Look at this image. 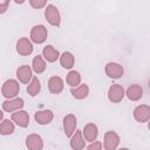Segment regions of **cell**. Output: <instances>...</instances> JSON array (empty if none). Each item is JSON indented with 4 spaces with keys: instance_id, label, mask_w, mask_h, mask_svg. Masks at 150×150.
Instances as JSON below:
<instances>
[{
    "instance_id": "d4e9b609",
    "label": "cell",
    "mask_w": 150,
    "mask_h": 150,
    "mask_svg": "<svg viewBox=\"0 0 150 150\" xmlns=\"http://www.w3.org/2000/svg\"><path fill=\"white\" fill-rule=\"evenodd\" d=\"M14 123L9 120H4L0 122V135L2 136H8V135H12L14 132Z\"/></svg>"
},
{
    "instance_id": "603a6c76",
    "label": "cell",
    "mask_w": 150,
    "mask_h": 150,
    "mask_svg": "<svg viewBox=\"0 0 150 150\" xmlns=\"http://www.w3.org/2000/svg\"><path fill=\"white\" fill-rule=\"evenodd\" d=\"M66 82L67 84H69L71 88H75V87H79L80 83H81V75L79 71L76 70H70L66 77Z\"/></svg>"
},
{
    "instance_id": "8992f818",
    "label": "cell",
    "mask_w": 150,
    "mask_h": 150,
    "mask_svg": "<svg viewBox=\"0 0 150 150\" xmlns=\"http://www.w3.org/2000/svg\"><path fill=\"white\" fill-rule=\"evenodd\" d=\"M33 43L28 38H20L16 42V52L21 56H28L33 53Z\"/></svg>"
},
{
    "instance_id": "7a4b0ae2",
    "label": "cell",
    "mask_w": 150,
    "mask_h": 150,
    "mask_svg": "<svg viewBox=\"0 0 150 150\" xmlns=\"http://www.w3.org/2000/svg\"><path fill=\"white\" fill-rule=\"evenodd\" d=\"M48 30L43 25H36L30 29V41L34 43H43L47 40Z\"/></svg>"
},
{
    "instance_id": "4316f807",
    "label": "cell",
    "mask_w": 150,
    "mask_h": 150,
    "mask_svg": "<svg viewBox=\"0 0 150 150\" xmlns=\"http://www.w3.org/2000/svg\"><path fill=\"white\" fill-rule=\"evenodd\" d=\"M87 150H102V143L100 141H94L87 146Z\"/></svg>"
},
{
    "instance_id": "7402d4cb",
    "label": "cell",
    "mask_w": 150,
    "mask_h": 150,
    "mask_svg": "<svg viewBox=\"0 0 150 150\" xmlns=\"http://www.w3.org/2000/svg\"><path fill=\"white\" fill-rule=\"evenodd\" d=\"M46 61L41 55H36L32 61V70L36 74H41L46 70Z\"/></svg>"
},
{
    "instance_id": "83f0119b",
    "label": "cell",
    "mask_w": 150,
    "mask_h": 150,
    "mask_svg": "<svg viewBox=\"0 0 150 150\" xmlns=\"http://www.w3.org/2000/svg\"><path fill=\"white\" fill-rule=\"evenodd\" d=\"M9 6V1H0V14H4L7 12Z\"/></svg>"
},
{
    "instance_id": "5bb4252c",
    "label": "cell",
    "mask_w": 150,
    "mask_h": 150,
    "mask_svg": "<svg viewBox=\"0 0 150 150\" xmlns=\"http://www.w3.org/2000/svg\"><path fill=\"white\" fill-rule=\"evenodd\" d=\"M97 135H98V129H97V125L94 124V123H87L82 130V136L84 138V141L87 142H94L96 138H97Z\"/></svg>"
},
{
    "instance_id": "52a82bcc",
    "label": "cell",
    "mask_w": 150,
    "mask_h": 150,
    "mask_svg": "<svg viewBox=\"0 0 150 150\" xmlns=\"http://www.w3.org/2000/svg\"><path fill=\"white\" fill-rule=\"evenodd\" d=\"M23 105H25V102L21 97H14V98L6 100L2 102V109L6 112H14V111L21 110Z\"/></svg>"
},
{
    "instance_id": "cb8c5ba5",
    "label": "cell",
    "mask_w": 150,
    "mask_h": 150,
    "mask_svg": "<svg viewBox=\"0 0 150 150\" xmlns=\"http://www.w3.org/2000/svg\"><path fill=\"white\" fill-rule=\"evenodd\" d=\"M40 90H41V83H40V80L35 76L30 80V82L27 87V93H28L29 96L34 97L40 93Z\"/></svg>"
},
{
    "instance_id": "44dd1931",
    "label": "cell",
    "mask_w": 150,
    "mask_h": 150,
    "mask_svg": "<svg viewBox=\"0 0 150 150\" xmlns=\"http://www.w3.org/2000/svg\"><path fill=\"white\" fill-rule=\"evenodd\" d=\"M75 63V57L70 52H63L60 55V64L64 69H71Z\"/></svg>"
},
{
    "instance_id": "277c9868",
    "label": "cell",
    "mask_w": 150,
    "mask_h": 150,
    "mask_svg": "<svg viewBox=\"0 0 150 150\" xmlns=\"http://www.w3.org/2000/svg\"><path fill=\"white\" fill-rule=\"evenodd\" d=\"M120 136L116 131L109 130L104 134L103 138V146L104 150H117V146L120 144Z\"/></svg>"
},
{
    "instance_id": "f546056e",
    "label": "cell",
    "mask_w": 150,
    "mask_h": 150,
    "mask_svg": "<svg viewBox=\"0 0 150 150\" xmlns=\"http://www.w3.org/2000/svg\"><path fill=\"white\" fill-rule=\"evenodd\" d=\"M118 150H130V149H128V148H120Z\"/></svg>"
},
{
    "instance_id": "2e32d148",
    "label": "cell",
    "mask_w": 150,
    "mask_h": 150,
    "mask_svg": "<svg viewBox=\"0 0 150 150\" xmlns=\"http://www.w3.org/2000/svg\"><path fill=\"white\" fill-rule=\"evenodd\" d=\"M70 146L73 150H83L86 146V141L82 136V130H75L70 137Z\"/></svg>"
},
{
    "instance_id": "6da1fadb",
    "label": "cell",
    "mask_w": 150,
    "mask_h": 150,
    "mask_svg": "<svg viewBox=\"0 0 150 150\" xmlns=\"http://www.w3.org/2000/svg\"><path fill=\"white\" fill-rule=\"evenodd\" d=\"M19 91H20V84L16 80H13V79L6 80L1 87V95L7 100L16 97Z\"/></svg>"
},
{
    "instance_id": "ba28073f",
    "label": "cell",
    "mask_w": 150,
    "mask_h": 150,
    "mask_svg": "<svg viewBox=\"0 0 150 150\" xmlns=\"http://www.w3.org/2000/svg\"><path fill=\"white\" fill-rule=\"evenodd\" d=\"M134 117L139 123H145L150 120V107L148 104L137 105L134 109Z\"/></svg>"
},
{
    "instance_id": "8fae6325",
    "label": "cell",
    "mask_w": 150,
    "mask_h": 150,
    "mask_svg": "<svg viewBox=\"0 0 150 150\" xmlns=\"http://www.w3.org/2000/svg\"><path fill=\"white\" fill-rule=\"evenodd\" d=\"M12 122H14L16 125L21 128H27L29 124V115L25 110H18L12 112Z\"/></svg>"
},
{
    "instance_id": "3957f363",
    "label": "cell",
    "mask_w": 150,
    "mask_h": 150,
    "mask_svg": "<svg viewBox=\"0 0 150 150\" xmlns=\"http://www.w3.org/2000/svg\"><path fill=\"white\" fill-rule=\"evenodd\" d=\"M45 18H46V20H47L52 26L59 27V26L61 25V16H60L59 9H57V7H55V6L52 5V4L47 5V7H46V9H45Z\"/></svg>"
},
{
    "instance_id": "30bf717a",
    "label": "cell",
    "mask_w": 150,
    "mask_h": 150,
    "mask_svg": "<svg viewBox=\"0 0 150 150\" xmlns=\"http://www.w3.org/2000/svg\"><path fill=\"white\" fill-rule=\"evenodd\" d=\"M104 70H105V74L110 79H114V80H117V79L122 77L123 73H124L123 67L120 63H116V62H108L105 64Z\"/></svg>"
},
{
    "instance_id": "7c38bea8",
    "label": "cell",
    "mask_w": 150,
    "mask_h": 150,
    "mask_svg": "<svg viewBox=\"0 0 150 150\" xmlns=\"http://www.w3.org/2000/svg\"><path fill=\"white\" fill-rule=\"evenodd\" d=\"M26 146L28 150H42L43 141L38 134H30L26 137Z\"/></svg>"
},
{
    "instance_id": "9a60e30c",
    "label": "cell",
    "mask_w": 150,
    "mask_h": 150,
    "mask_svg": "<svg viewBox=\"0 0 150 150\" xmlns=\"http://www.w3.org/2000/svg\"><path fill=\"white\" fill-rule=\"evenodd\" d=\"M34 118L36 121V123L41 124V125H45V124H48L53 121L54 118V114L52 110L49 109H46V110H39L35 112L34 115Z\"/></svg>"
},
{
    "instance_id": "9c48e42d",
    "label": "cell",
    "mask_w": 150,
    "mask_h": 150,
    "mask_svg": "<svg viewBox=\"0 0 150 150\" xmlns=\"http://www.w3.org/2000/svg\"><path fill=\"white\" fill-rule=\"evenodd\" d=\"M76 125H77V120L76 116L73 114H68L64 116L63 118V130H64V135L67 137H71L73 134L76 130Z\"/></svg>"
},
{
    "instance_id": "ffe728a7",
    "label": "cell",
    "mask_w": 150,
    "mask_h": 150,
    "mask_svg": "<svg viewBox=\"0 0 150 150\" xmlns=\"http://www.w3.org/2000/svg\"><path fill=\"white\" fill-rule=\"evenodd\" d=\"M70 94L76 100H83V98H86L89 95V87L86 83L80 84L79 87L71 88L70 89Z\"/></svg>"
},
{
    "instance_id": "5b68a950",
    "label": "cell",
    "mask_w": 150,
    "mask_h": 150,
    "mask_svg": "<svg viewBox=\"0 0 150 150\" xmlns=\"http://www.w3.org/2000/svg\"><path fill=\"white\" fill-rule=\"evenodd\" d=\"M125 96V91H124V88L118 84V83H115L112 86L109 87V90H108V98L110 102L112 103H120Z\"/></svg>"
},
{
    "instance_id": "f1b7e54d",
    "label": "cell",
    "mask_w": 150,
    "mask_h": 150,
    "mask_svg": "<svg viewBox=\"0 0 150 150\" xmlns=\"http://www.w3.org/2000/svg\"><path fill=\"white\" fill-rule=\"evenodd\" d=\"M2 118H4V112H2V110H0V122L2 121Z\"/></svg>"
},
{
    "instance_id": "484cf974",
    "label": "cell",
    "mask_w": 150,
    "mask_h": 150,
    "mask_svg": "<svg viewBox=\"0 0 150 150\" xmlns=\"http://www.w3.org/2000/svg\"><path fill=\"white\" fill-rule=\"evenodd\" d=\"M29 5L33 7V8H42L47 5V1L46 0H29Z\"/></svg>"
},
{
    "instance_id": "e0dca14e",
    "label": "cell",
    "mask_w": 150,
    "mask_h": 150,
    "mask_svg": "<svg viewBox=\"0 0 150 150\" xmlns=\"http://www.w3.org/2000/svg\"><path fill=\"white\" fill-rule=\"evenodd\" d=\"M64 82L60 76H52L48 80V89L52 94H60L63 90Z\"/></svg>"
},
{
    "instance_id": "4fadbf2b",
    "label": "cell",
    "mask_w": 150,
    "mask_h": 150,
    "mask_svg": "<svg viewBox=\"0 0 150 150\" xmlns=\"http://www.w3.org/2000/svg\"><path fill=\"white\" fill-rule=\"evenodd\" d=\"M16 77L21 83H28L33 79L32 67L28 64H22L16 69Z\"/></svg>"
},
{
    "instance_id": "ac0fdd59",
    "label": "cell",
    "mask_w": 150,
    "mask_h": 150,
    "mask_svg": "<svg viewBox=\"0 0 150 150\" xmlns=\"http://www.w3.org/2000/svg\"><path fill=\"white\" fill-rule=\"evenodd\" d=\"M125 95L130 101H138L143 96V89L138 84H131V86L128 87V89L125 91Z\"/></svg>"
},
{
    "instance_id": "d6986e66",
    "label": "cell",
    "mask_w": 150,
    "mask_h": 150,
    "mask_svg": "<svg viewBox=\"0 0 150 150\" xmlns=\"http://www.w3.org/2000/svg\"><path fill=\"white\" fill-rule=\"evenodd\" d=\"M42 57L47 62H55L60 57V53L52 45H48L42 49Z\"/></svg>"
}]
</instances>
